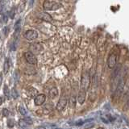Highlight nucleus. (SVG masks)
<instances>
[{"mask_svg":"<svg viewBox=\"0 0 129 129\" xmlns=\"http://www.w3.org/2000/svg\"><path fill=\"white\" fill-rule=\"evenodd\" d=\"M62 7V5L59 3L54 1H49V0H45L43 3V8L45 11H55Z\"/></svg>","mask_w":129,"mask_h":129,"instance_id":"nucleus-1","label":"nucleus"},{"mask_svg":"<svg viewBox=\"0 0 129 129\" xmlns=\"http://www.w3.org/2000/svg\"><path fill=\"white\" fill-rule=\"evenodd\" d=\"M90 74H89L88 72L84 73L82 76V79H81V87L80 90H82L85 91H87L89 86H90Z\"/></svg>","mask_w":129,"mask_h":129,"instance_id":"nucleus-2","label":"nucleus"},{"mask_svg":"<svg viewBox=\"0 0 129 129\" xmlns=\"http://www.w3.org/2000/svg\"><path fill=\"white\" fill-rule=\"evenodd\" d=\"M97 87H98V79L96 75H94L91 81V91L90 93V100L94 101L96 98Z\"/></svg>","mask_w":129,"mask_h":129,"instance_id":"nucleus-3","label":"nucleus"},{"mask_svg":"<svg viewBox=\"0 0 129 129\" xmlns=\"http://www.w3.org/2000/svg\"><path fill=\"white\" fill-rule=\"evenodd\" d=\"M125 82H126L125 77L124 76L120 77L119 80V82H118V85H117V87H116V90H115V94L118 97L120 96L121 94H122L123 91V89H124V86H125Z\"/></svg>","mask_w":129,"mask_h":129,"instance_id":"nucleus-4","label":"nucleus"},{"mask_svg":"<svg viewBox=\"0 0 129 129\" xmlns=\"http://www.w3.org/2000/svg\"><path fill=\"white\" fill-rule=\"evenodd\" d=\"M24 56H25V59L27 61V63H29L30 64H36V63H37V59H36L35 55L31 52H25L24 53Z\"/></svg>","mask_w":129,"mask_h":129,"instance_id":"nucleus-5","label":"nucleus"},{"mask_svg":"<svg viewBox=\"0 0 129 129\" xmlns=\"http://www.w3.org/2000/svg\"><path fill=\"white\" fill-rule=\"evenodd\" d=\"M67 99L66 96H62L61 98H60L58 101L57 104H56V110L58 111H63L64 108H66V105H67Z\"/></svg>","mask_w":129,"mask_h":129,"instance_id":"nucleus-6","label":"nucleus"},{"mask_svg":"<svg viewBox=\"0 0 129 129\" xmlns=\"http://www.w3.org/2000/svg\"><path fill=\"white\" fill-rule=\"evenodd\" d=\"M117 62V56L115 53H111L109 55L107 59V66L110 69H114L116 66Z\"/></svg>","mask_w":129,"mask_h":129,"instance_id":"nucleus-7","label":"nucleus"},{"mask_svg":"<svg viewBox=\"0 0 129 129\" xmlns=\"http://www.w3.org/2000/svg\"><path fill=\"white\" fill-rule=\"evenodd\" d=\"M45 100H46V96H45V94H38L36 97H35L34 103H35L36 106H41L42 104L44 103Z\"/></svg>","mask_w":129,"mask_h":129,"instance_id":"nucleus-8","label":"nucleus"},{"mask_svg":"<svg viewBox=\"0 0 129 129\" xmlns=\"http://www.w3.org/2000/svg\"><path fill=\"white\" fill-rule=\"evenodd\" d=\"M37 36H38V33L35 30H28L24 34V37L28 40H33L37 38Z\"/></svg>","mask_w":129,"mask_h":129,"instance_id":"nucleus-9","label":"nucleus"},{"mask_svg":"<svg viewBox=\"0 0 129 129\" xmlns=\"http://www.w3.org/2000/svg\"><path fill=\"white\" fill-rule=\"evenodd\" d=\"M86 92L82 90H79L78 92V102L79 104H83L85 102V99H86Z\"/></svg>","mask_w":129,"mask_h":129,"instance_id":"nucleus-10","label":"nucleus"},{"mask_svg":"<svg viewBox=\"0 0 129 129\" xmlns=\"http://www.w3.org/2000/svg\"><path fill=\"white\" fill-rule=\"evenodd\" d=\"M38 18L44 20L46 22H51L52 21V17L46 12H40L38 14Z\"/></svg>","mask_w":129,"mask_h":129,"instance_id":"nucleus-11","label":"nucleus"},{"mask_svg":"<svg viewBox=\"0 0 129 129\" xmlns=\"http://www.w3.org/2000/svg\"><path fill=\"white\" fill-rule=\"evenodd\" d=\"M48 94L51 99H55L56 96L58 95V90L56 87H52L51 90L48 92Z\"/></svg>","mask_w":129,"mask_h":129,"instance_id":"nucleus-12","label":"nucleus"},{"mask_svg":"<svg viewBox=\"0 0 129 129\" xmlns=\"http://www.w3.org/2000/svg\"><path fill=\"white\" fill-rule=\"evenodd\" d=\"M27 94L29 97H31V98H32V97H36L38 94H37V90H36L35 88H29L27 90Z\"/></svg>","mask_w":129,"mask_h":129,"instance_id":"nucleus-13","label":"nucleus"},{"mask_svg":"<svg viewBox=\"0 0 129 129\" xmlns=\"http://www.w3.org/2000/svg\"><path fill=\"white\" fill-rule=\"evenodd\" d=\"M19 125L20 126V127L23 129H29V124H28L26 121H24L23 119H20L19 121Z\"/></svg>","mask_w":129,"mask_h":129,"instance_id":"nucleus-14","label":"nucleus"},{"mask_svg":"<svg viewBox=\"0 0 129 129\" xmlns=\"http://www.w3.org/2000/svg\"><path fill=\"white\" fill-rule=\"evenodd\" d=\"M52 111V106H51L50 104H47L45 105V107H44L43 108V112L44 114H49V113Z\"/></svg>","mask_w":129,"mask_h":129,"instance_id":"nucleus-15","label":"nucleus"},{"mask_svg":"<svg viewBox=\"0 0 129 129\" xmlns=\"http://www.w3.org/2000/svg\"><path fill=\"white\" fill-rule=\"evenodd\" d=\"M76 103H77V100L75 96H71L70 99V108H74L76 107Z\"/></svg>","mask_w":129,"mask_h":129,"instance_id":"nucleus-16","label":"nucleus"},{"mask_svg":"<svg viewBox=\"0 0 129 129\" xmlns=\"http://www.w3.org/2000/svg\"><path fill=\"white\" fill-rule=\"evenodd\" d=\"M9 67H10L9 60H8V59H6L5 63H4V66H3V70H4V73H5V74H7L8 70H9Z\"/></svg>","mask_w":129,"mask_h":129,"instance_id":"nucleus-17","label":"nucleus"},{"mask_svg":"<svg viewBox=\"0 0 129 129\" xmlns=\"http://www.w3.org/2000/svg\"><path fill=\"white\" fill-rule=\"evenodd\" d=\"M19 113L21 114L22 115H27V111H26V109L24 108L22 106H19Z\"/></svg>","mask_w":129,"mask_h":129,"instance_id":"nucleus-18","label":"nucleus"},{"mask_svg":"<svg viewBox=\"0 0 129 129\" xmlns=\"http://www.w3.org/2000/svg\"><path fill=\"white\" fill-rule=\"evenodd\" d=\"M3 90H4V94H5V96L7 97V99H9V97H10V92H9V89H8V87L7 86H4Z\"/></svg>","mask_w":129,"mask_h":129,"instance_id":"nucleus-19","label":"nucleus"},{"mask_svg":"<svg viewBox=\"0 0 129 129\" xmlns=\"http://www.w3.org/2000/svg\"><path fill=\"white\" fill-rule=\"evenodd\" d=\"M23 120L24 121H26V122L29 124V125H31V124H32L33 123V120H32V119L31 118V117H28V116H25L23 118Z\"/></svg>","mask_w":129,"mask_h":129,"instance_id":"nucleus-20","label":"nucleus"},{"mask_svg":"<svg viewBox=\"0 0 129 129\" xmlns=\"http://www.w3.org/2000/svg\"><path fill=\"white\" fill-rule=\"evenodd\" d=\"M11 96H12V98L13 99H16L18 98V93H17V91L15 90V89H12L11 90Z\"/></svg>","mask_w":129,"mask_h":129,"instance_id":"nucleus-21","label":"nucleus"},{"mask_svg":"<svg viewBox=\"0 0 129 129\" xmlns=\"http://www.w3.org/2000/svg\"><path fill=\"white\" fill-rule=\"evenodd\" d=\"M9 111H8V109L7 108H3V115L4 117H7L8 115H9Z\"/></svg>","mask_w":129,"mask_h":129,"instance_id":"nucleus-22","label":"nucleus"},{"mask_svg":"<svg viewBox=\"0 0 129 129\" xmlns=\"http://www.w3.org/2000/svg\"><path fill=\"white\" fill-rule=\"evenodd\" d=\"M84 123H85V120H82V119H79L75 122L76 126H82V125H83Z\"/></svg>","mask_w":129,"mask_h":129,"instance_id":"nucleus-23","label":"nucleus"},{"mask_svg":"<svg viewBox=\"0 0 129 129\" xmlns=\"http://www.w3.org/2000/svg\"><path fill=\"white\" fill-rule=\"evenodd\" d=\"M105 117H106V118L108 119V121H109V122H113V121H114L115 119V117H113L111 115H107L106 116H105Z\"/></svg>","mask_w":129,"mask_h":129,"instance_id":"nucleus-24","label":"nucleus"},{"mask_svg":"<svg viewBox=\"0 0 129 129\" xmlns=\"http://www.w3.org/2000/svg\"><path fill=\"white\" fill-rule=\"evenodd\" d=\"M14 121L12 119H8L7 121V126L9 127H14Z\"/></svg>","mask_w":129,"mask_h":129,"instance_id":"nucleus-25","label":"nucleus"},{"mask_svg":"<svg viewBox=\"0 0 129 129\" xmlns=\"http://www.w3.org/2000/svg\"><path fill=\"white\" fill-rule=\"evenodd\" d=\"M36 45H35V44H33V45H31V48H32V49H33L34 51H36V52H39L40 50H39V48H40V46L39 45V44L36 43V47H35Z\"/></svg>","mask_w":129,"mask_h":129,"instance_id":"nucleus-26","label":"nucleus"},{"mask_svg":"<svg viewBox=\"0 0 129 129\" xmlns=\"http://www.w3.org/2000/svg\"><path fill=\"white\" fill-rule=\"evenodd\" d=\"M94 126V123H87L86 126H85V128L86 129H89V128H91V127H93Z\"/></svg>","mask_w":129,"mask_h":129,"instance_id":"nucleus-27","label":"nucleus"},{"mask_svg":"<svg viewBox=\"0 0 129 129\" xmlns=\"http://www.w3.org/2000/svg\"><path fill=\"white\" fill-rule=\"evenodd\" d=\"M101 119H102V121H103V122H104L105 123H107V124L109 123V121H108V119L106 118V117H101Z\"/></svg>","mask_w":129,"mask_h":129,"instance_id":"nucleus-28","label":"nucleus"},{"mask_svg":"<svg viewBox=\"0 0 129 129\" xmlns=\"http://www.w3.org/2000/svg\"><path fill=\"white\" fill-rule=\"evenodd\" d=\"M125 109H126V110H129V98L127 101L126 105H125Z\"/></svg>","mask_w":129,"mask_h":129,"instance_id":"nucleus-29","label":"nucleus"},{"mask_svg":"<svg viewBox=\"0 0 129 129\" xmlns=\"http://www.w3.org/2000/svg\"><path fill=\"white\" fill-rule=\"evenodd\" d=\"M3 19L4 23H7V16L4 15L3 14Z\"/></svg>","mask_w":129,"mask_h":129,"instance_id":"nucleus-30","label":"nucleus"},{"mask_svg":"<svg viewBox=\"0 0 129 129\" xmlns=\"http://www.w3.org/2000/svg\"><path fill=\"white\" fill-rule=\"evenodd\" d=\"M52 129H61V128H60V127H56V126H54L53 127H52Z\"/></svg>","mask_w":129,"mask_h":129,"instance_id":"nucleus-31","label":"nucleus"},{"mask_svg":"<svg viewBox=\"0 0 129 129\" xmlns=\"http://www.w3.org/2000/svg\"><path fill=\"white\" fill-rule=\"evenodd\" d=\"M38 129H45V128H44V127H39Z\"/></svg>","mask_w":129,"mask_h":129,"instance_id":"nucleus-32","label":"nucleus"},{"mask_svg":"<svg viewBox=\"0 0 129 129\" xmlns=\"http://www.w3.org/2000/svg\"><path fill=\"white\" fill-rule=\"evenodd\" d=\"M99 129H103V128H102V127H99Z\"/></svg>","mask_w":129,"mask_h":129,"instance_id":"nucleus-33","label":"nucleus"},{"mask_svg":"<svg viewBox=\"0 0 129 129\" xmlns=\"http://www.w3.org/2000/svg\"><path fill=\"white\" fill-rule=\"evenodd\" d=\"M2 1H3V0H2Z\"/></svg>","mask_w":129,"mask_h":129,"instance_id":"nucleus-34","label":"nucleus"}]
</instances>
